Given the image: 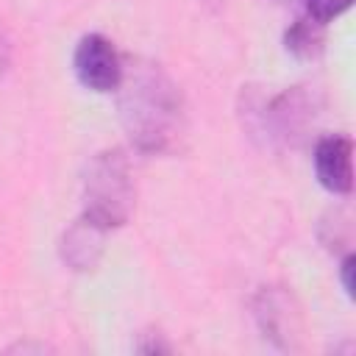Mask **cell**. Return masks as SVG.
Returning <instances> with one entry per match:
<instances>
[{"instance_id": "cell-1", "label": "cell", "mask_w": 356, "mask_h": 356, "mask_svg": "<svg viewBox=\"0 0 356 356\" xmlns=\"http://www.w3.org/2000/svg\"><path fill=\"white\" fill-rule=\"evenodd\" d=\"M117 92L120 120L136 150L150 156L178 153L186 136V103L172 75L150 58L122 61Z\"/></svg>"}, {"instance_id": "cell-2", "label": "cell", "mask_w": 356, "mask_h": 356, "mask_svg": "<svg viewBox=\"0 0 356 356\" xmlns=\"http://www.w3.org/2000/svg\"><path fill=\"white\" fill-rule=\"evenodd\" d=\"M136 184L128 156L120 147L100 150L89 159L83 172V217L114 231L134 214Z\"/></svg>"}, {"instance_id": "cell-3", "label": "cell", "mask_w": 356, "mask_h": 356, "mask_svg": "<svg viewBox=\"0 0 356 356\" xmlns=\"http://www.w3.org/2000/svg\"><path fill=\"white\" fill-rule=\"evenodd\" d=\"M250 309L264 339H270L278 350H300L303 314L284 286H261L253 295Z\"/></svg>"}, {"instance_id": "cell-4", "label": "cell", "mask_w": 356, "mask_h": 356, "mask_svg": "<svg viewBox=\"0 0 356 356\" xmlns=\"http://www.w3.org/2000/svg\"><path fill=\"white\" fill-rule=\"evenodd\" d=\"M317 108H320L317 95L309 92V86H292L261 106L264 134L281 145L295 147L303 142V136L314 125Z\"/></svg>"}, {"instance_id": "cell-5", "label": "cell", "mask_w": 356, "mask_h": 356, "mask_svg": "<svg viewBox=\"0 0 356 356\" xmlns=\"http://www.w3.org/2000/svg\"><path fill=\"white\" fill-rule=\"evenodd\" d=\"M72 70H75V78L81 81L83 89L106 95V92H114L120 86L122 58H120L117 47L111 44V39H106L103 33H86L75 44Z\"/></svg>"}, {"instance_id": "cell-6", "label": "cell", "mask_w": 356, "mask_h": 356, "mask_svg": "<svg viewBox=\"0 0 356 356\" xmlns=\"http://www.w3.org/2000/svg\"><path fill=\"white\" fill-rule=\"evenodd\" d=\"M353 142L345 134H328L314 145V175L331 195L353 189Z\"/></svg>"}, {"instance_id": "cell-7", "label": "cell", "mask_w": 356, "mask_h": 356, "mask_svg": "<svg viewBox=\"0 0 356 356\" xmlns=\"http://www.w3.org/2000/svg\"><path fill=\"white\" fill-rule=\"evenodd\" d=\"M106 236L108 231L97 222H92L89 217H78L75 222H70V228L61 234V242H58V253H61V261L75 270V273H89L97 267L103 250H106Z\"/></svg>"}, {"instance_id": "cell-8", "label": "cell", "mask_w": 356, "mask_h": 356, "mask_svg": "<svg viewBox=\"0 0 356 356\" xmlns=\"http://www.w3.org/2000/svg\"><path fill=\"white\" fill-rule=\"evenodd\" d=\"M323 25L312 22L309 17H298L284 33L286 50L298 58H317L323 53Z\"/></svg>"}, {"instance_id": "cell-9", "label": "cell", "mask_w": 356, "mask_h": 356, "mask_svg": "<svg viewBox=\"0 0 356 356\" xmlns=\"http://www.w3.org/2000/svg\"><path fill=\"white\" fill-rule=\"evenodd\" d=\"M353 6V0H303L306 17L317 25H328L331 19H337L339 14H345Z\"/></svg>"}, {"instance_id": "cell-10", "label": "cell", "mask_w": 356, "mask_h": 356, "mask_svg": "<svg viewBox=\"0 0 356 356\" xmlns=\"http://www.w3.org/2000/svg\"><path fill=\"white\" fill-rule=\"evenodd\" d=\"M353 253H348L345 259H342V264H339V275H342V286H345V292H348V298H353Z\"/></svg>"}, {"instance_id": "cell-11", "label": "cell", "mask_w": 356, "mask_h": 356, "mask_svg": "<svg viewBox=\"0 0 356 356\" xmlns=\"http://www.w3.org/2000/svg\"><path fill=\"white\" fill-rule=\"evenodd\" d=\"M8 64H11V42H8V36L0 25V75L8 70Z\"/></svg>"}, {"instance_id": "cell-12", "label": "cell", "mask_w": 356, "mask_h": 356, "mask_svg": "<svg viewBox=\"0 0 356 356\" xmlns=\"http://www.w3.org/2000/svg\"><path fill=\"white\" fill-rule=\"evenodd\" d=\"M275 3H292V0H275Z\"/></svg>"}]
</instances>
